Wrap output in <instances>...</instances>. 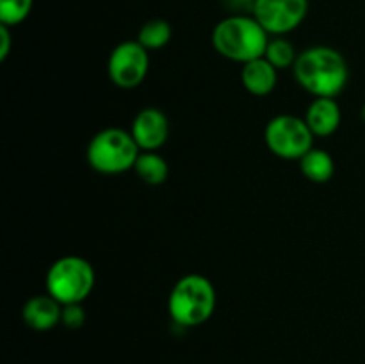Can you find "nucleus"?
<instances>
[{
  "label": "nucleus",
  "instance_id": "f257e3e1",
  "mask_svg": "<svg viewBox=\"0 0 365 364\" xmlns=\"http://www.w3.org/2000/svg\"><path fill=\"white\" fill-rule=\"evenodd\" d=\"M294 79L310 95L335 98L346 88L349 79L348 63L339 50L331 46H310L298 54Z\"/></svg>",
  "mask_w": 365,
  "mask_h": 364
},
{
  "label": "nucleus",
  "instance_id": "f03ea898",
  "mask_svg": "<svg viewBox=\"0 0 365 364\" xmlns=\"http://www.w3.org/2000/svg\"><path fill=\"white\" fill-rule=\"evenodd\" d=\"M267 43L269 34L253 14H230L217 21L212 31L214 50L234 63L245 64L264 57Z\"/></svg>",
  "mask_w": 365,
  "mask_h": 364
},
{
  "label": "nucleus",
  "instance_id": "7ed1b4c3",
  "mask_svg": "<svg viewBox=\"0 0 365 364\" xmlns=\"http://www.w3.org/2000/svg\"><path fill=\"white\" fill-rule=\"evenodd\" d=\"M216 310V289L207 277L191 273L173 285L168 298V313L180 327L203 325Z\"/></svg>",
  "mask_w": 365,
  "mask_h": 364
},
{
  "label": "nucleus",
  "instance_id": "20e7f679",
  "mask_svg": "<svg viewBox=\"0 0 365 364\" xmlns=\"http://www.w3.org/2000/svg\"><path fill=\"white\" fill-rule=\"evenodd\" d=\"M139 153L141 150L130 131L120 127H107L96 132L86 150L89 166L103 175H120L134 170Z\"/></svg>",
  "mask_w": 365,
  "mask_h": 364
},
{
  "label": "nucleus",
  "instance_id": "39448f33",
  "mask_svg": "<svg viewBox=\"0 0 365 364\" xmlns=\"http://www.w3.org/2000/svg\"><path fill=\"white\" fill-rule=\"evenodd\" d=\"M46 293L61 305L82 303L95 288V270L81 256H64L46 271Z\"/></svg>",
  "mask_w": 365,
  "mask_h": 364
},
{
  "label": "nucleus",
  "instance_id": "423d86ee",
  "mask_svg": "<svg viewBox=\"0 0 365 364\" xmlns=\"http://www.w3.org/2000/svg\"><path fill=\"white\" fill-rule=\"evenodd\" d=\"M312 131L305 118L294 114H278L267 121L264 128V141L271 153L285 161H299L314 148Z\"/></svg>",
  "mask_w": 365,
  "mask_h": 364
},
{
  "label": "nucleus",
  "instance_id": "0eeeda50",
  "mask_svg": "<svg viewBox=\"0 0 365 364\" xmlns=\"http://www.w3.org/2000/svg\"><path fill=\"white\" fill-rule=\"evenodd\" d=\"M150 70L148 50L138 41H123L116 45L107 61L110 82L121 89H134L145 82Z\"/></svg>",
  "mask_w": 365,
  "mask_h": 364
},
{
  "label": "nucleus",
  "instance_id": "6e6552de",
  "mask_svg": "<svg viewBox=\"0 0 365 364\" xmlns=\"http://www.w3.org/2000/svg\"><path fill=\"white\" fill-rule=\"evenodd\" d=\"M309 13V0H255L253 16L269 36H285L298 29Z\"/></svg>",
  "mask_w": 365,
  "mask_h": 364
},
{
  "label": "nucleus",
  "instance_id": "1a4fd4ad",
  "mask_svg": "<svg viewBox=\"0 0 365 364\" xmlns=\"http://www.w3.org/2000/svg\"><path fill=\"white\" fill-rule=\"evenodd\" d=\"M130 134L141 152H155L170 136V121L166 114L157 107H145L135 114Z\"/></svg>",
  "mask_w": 365,
  "mask_h": 364
},
{
  "label": "nucleus",
  "instance_id": "9d476101",
  "mask_svg": "<svg viewBox=\"0 0 365 364\" xmlns=\"http://www.w3.org/2000/svg\"><path fill=\"white\" fill-rule=\"evenodd\" d=\"M61 314H63V305L48 293L29 298L21 309L24 323L38 332H46L61 323Z\"/></svg>",
  "mask_w": 365,
  "mask_h": 364
},
{
  "label": "nucleus",
  "instance_id": "9b49d317",
  "mask_svg": "<svg viewBox=\"0 0 365 364\" xmlns=\"http://www.w3.org/2000/svg\"><path fill=\"white\" fill-rule=\"evenodd\" d=\"M342 120L341 107L337 100L327 98V96H317L310 102L309 109L305 113V121L314 136L327 138L331 136L339 128Z\"/></svg>",
  "mask_w": 365,
  "mask_h": 364
},
{
  "label": "nucleus",
  "instance_id": "f8f14e48",
  "mask_svg": "<svg viewBox=\"0 0 365 364\" xmlns=\"http://www.w3.org/2000/svg\"><path fill=\"white\" fill-rule=\"evenodd\" d=\"M241 82L246 91L252 95L266 96L277 88L278 70L266 57H259L242 64Z\"/></svg>",
  "mask_w": 365,
  "mask_h": 364
},
{
  "label": "nucleus",
  "instance_id": "ddd939ff",
  "mask_svg": "<svg viewBox=\"0 0 365 364\" xmlns=\"http://www.w3.org/2000/svg\"><path fill=\"white\" fill-rule=\"evenodd\" d=\"M302 173L316 184H324L335 173V163L330 153L323 148H312L299 159Z\"/></svg>",
  "mask_w": 365,
  "mask_h": 364
},
{
  "label": "nucleus",
  "instance_id": "4468645a",
  "mask_svg": "<svg viewBox=\"0 0 365 364\" xmlns=\"http://www.w3.org/2000/svg\"><path fill=\"white\" fill-rule=\"evenodd\" d=\"M134 171L145 184L160 186L170 175V166L157 152H141L134 164Z\"/></svg>",
  "mask_w": 365,
  "mask_h": 364
},
{
  "label": "nucleus",
  "instance_id": "2eb2a0df",
  "mask_svg": "<svg viewBox=\"0 0 365 364\" xmlns=\"http://www.w3.org/2000/svg\"><path fill=\"white\" fill-rule=\"evenodd\" d=\"M171 36H173V29H171L170 21L163 20V18H152L139 29L138 41L146 50H160L171 41Z\"/></svg>",
  "mask_w": 365,
  "mask_h": 364
},
{
  "label": "nucleus",
  "instance_id": "dca6fc26",
  "mask_svg": "<svg viewBox=\"0 0 365 364\" xmlns=\"http://www.w3.org/2000/svg\"><path fill=\"white\" fill-rule=\"evenodd\" d=\"M264 57H266L277 70H284V68L294 66L296 59H298V54H296L294 45H292L289 39H285L284 36H274L273 39L269 38Z\"/></svg>",
  "mask_w": 365,
  "mask_h": 364
},
{
  "label": "nucleus",
  "instance_id": "f3484780",
  "mask_svg": "<svg viewBox=\"0 0 365 364\" xmlns=\"http://www.w3.org/2000/svg\"><path fill=\"white\" fill-rule=\"evenodd\" d=\"M34 0H0V24L14 27L31 14Z\"/></svg>",
  "mask_w": 365,
  "mask_h": 364
},
{
  "label": "nucleus",
  "instance_id": "a211bd4d",
  "mask_svg": "<svg viewBox=\"0 0 365 364\" xmlns=\"http://www.w3.org/2000/svg\"><path fill=\"white\" fill-rule=\"evenodd\" d=\"M86 321V313L81 303H70L63 305V314H61V323L66 328H81Z\"/></svg>",
  "mask_w": 365,
  "mask_h": 364
},
{
  "label": "nucleus",
  "instance_id": "6ab92c4d",
  "mask_svg": "<svg viewBox=\"0 0 365 364\" xmlns=\"http://www.w3.org/2000/svg\"><path fill=\"white\" fill-rule=\"evenodd\" d=\"M11 27L0 24V61H6L11 50Z\"/></svg>",
  "mask_w": 365,
  "mask_h": 364
},
{
  "label": "nucleus",
  "instance_id": "aec40b11",
  "mask_svg": "<svg viewBox=\"0 0 365 364\" xmlns=\"http://www.w3.org/2000/svg\"><path fill=\"white\" fill-rule=\"evenodd\" d=\"M227 6L230 9H234V14H246L245 11H250L253 13V6H255V0H225Z\"/></svg>",
  "mask_w": 365,
  "mask_h": 364
},
{
  "label": "nucleus",
  "instance_id": "412c9836",
  "mask_svg": "<svg viewBox=\"0 0 365 364\" xmlns=\"http://www.w3.org/2000/svg\"><path fill=\"white\" fill-rule=\"evenodd\" d=\"M360 116H362V120L365 121V103H364V107H362V111H360Z\"/></svg>",
  "mask_w": 365,
  "mask_h": 364
}]
</instances>
